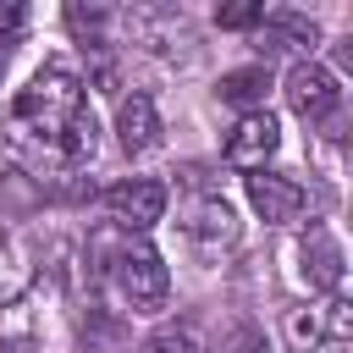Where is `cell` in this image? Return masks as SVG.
<instances>
[{
  "label": "cell",
  "instance_id": "obj_1",
  "mask_svg": "<svg viewBox=\"0 0 353 353\" xmlns=\"http://www.w3.org/2000/svg\"><path fill=\"white\" fill-rule=\"evenodd\" d=\"M83 110H88L83 83H77V72H66V66H44V72L17 94V121H22V127H33L50 149L61 143V132H66Z\"/></svg>",
  "mask_w": 353,
  "mask_h": 353
},
{
  "label": "cell",
  "instance_id": "obj_2",
  "mask_svg": "<svg viewBox=\"0 0 353 353\" xmlns=\"http://www.w3.org/2000/svg\"><path fill=\"white\" fill-rule=\"evenodd\" d=\"M110 276H116V292L138 309V314H154L165 309V292H171V270L165 259L149 248V243H121L110 254Z\"/></svg>",
  "mask_w": 353,
  "mask_h": 353
},
{
  "label": "cell",
  "instance_id": "obj_3",
  "mask_svg": "<svg viewBox=\"0 0 353 353\" xmlns=\"http://www.w3.org/2000/svg\"><path fill=\"white\" fill-rule=\"evenodd\" d=\"M287 336L298 353H347V303L331 298L325 309H292Z\"/></svg>",
  "mask_w": 353,
  "mask_h": 353
},
{
  "label": "cell",
  "instance_id": "obj_4",
  "mask_svg": "<svg viewBox=\"0 0 353 353\" xmlns=\"http://www.w3.org/2000/svg\"><path fill=\"white\" fill-rule=\"evenodd\" d=\"M105 210H110L116 226L149 232V226L165 215V182H154V176H127V182H116V188L105 193Z\"/></svg>",
  "mask_w": 353,
  "mask_h": 353
},
{
  "label": "cell",
  "instance_id": "obj_5",
  "mask_svg": "<svg viewBox=\"0 0 353 353\" xmlns=\"http://www.w3.org/2000/svg\"><path fill=\"white\" fill-rule=\"evenodd\" d=\"M287 105L303 116V121H325L331 110H342V88L336 77L320 66V61H298L287 72Z\"/></svg>",
  "mask_w": 353,
  "mask_h": 353
},
{
  "label": "cell",
  "instance_id": "obj_6",
  "mask_svg": "<svg viewBox=\"0 0 353 353\" xmlns=\"http://www.w3.org/2000/svg\"><path fill=\"white\" fill-rule=\"evenodd\" d=\"M276 143H281L276 116H270V110H248V116L232 127V138H226V165H237V171H265V160L276 154Z\"/></svg>",
  "mask_w": 353,
  "mask_h": 353
},
{
  "label": "cell",
  "instance_id": "obj_7",
  "mask_svg": "<svg viewBox=\"0 0 353 353\" xmlns=\"http://www.w3.org/2000/svg\"><path fill=\"white\" fill-rule=\"evenodd\" d=\"M248 204L259 210L265 226H287L303 210V188L287 171H248Z\"/></svg>",
  "mask_w": 353,
  "mask_h": 353
},
{
  "label": "cell",
  "instance_id": "obj_8",
  "mask_svg": "<svg viewBox=\"0 0 353 353\" xmlns=\"http://www.w3.org/2000/svg\"><path fill=\"white\" fill-rule=\"evenodd\" d=\"M298 259H303V281H309L314 292H336V287H342V243H336L325 226H309V232H303Z\"/></svg>",
  "mask_w": 353,
  "mask_h": 353
},
{
  "label": "cell",
  "instance_id": "obj_9",
  "mask_svg": "<svg viewBox=\"0 0 353 353\" xmlns=\"http://www.w3.org/2000/svg\"><path fill=\"white\" fill-rule=\"evenodd\" d=\"M116 138L127 154H149L154 138H160V116H154V99L149 94H127L121 110H116Z\"/></svg>",
  "mask_w": 353,
  "mask_h": 353
},
{
  "label": "cell",
  "instance_id": "obj_10",
  "mask_svg": "<svg viewBox=\"0 0 353 353\" xmlns=\"http://www.w3.org/2000/svg\"><path fill=\"white\" fill-rule=\"evenodd\" d=\"M320 28L303 11H270L265 17V50H314Z\"/></svg>",
  "mask_w": 353,
  "mask_h": 353
},
{
  "label": "cell",
  "instance_id": "obj_11",
  "mask_svg": "<svg viewBox=\"0 0 353 353\" xmlns=\"http://www.w3.org/2000/svg\"><path fill=\"white\" fill-rule=\"evenodd\" d=\"M215 88H221V99H226V105H237V110L248 116V110H265L270 72H265V66H237V72H226Z\"/></svg>",
  "mask_w": 353,
  "mask_h": 353
},
{
  "label": "cell",
  "instance_id": "obj_12",
  "mask_svg": "<svg viewBox=\"0 0 353 353\" xmlns=\"http://www.w3.org/2000/svg\"><path fill=\"white\" fill-rule=\"evenodd\" d=\"M39 347V320L28 314L22 298L0 303V353H33Z\"/></svg>",
  "mask_w": 353,
  "mask_h": 353
},
{
  "label": "cell",
  "instance_id": "obj_13",
  "mask_svg": "<svg viewBox=\"0 0 353 353\" xmlns=\"http://www.w3.org/2000/svg\"><path fill=\"white\" fill-rule=\"evenodd\" d=\"M188 232L199 237V243H232L237 237V215H232V204L226 199H204L199 210H193V221H188Z\"/></svg>",
  "mask_w": 353,
  "mask_h": 353
},
{
  "label": "cell",
  "instance_id": "obj_14",
  "mask_svg": "<svg viewBox=\"0 0 353 353\" xmlns=\"http://www.w3.org/2000/svg\"><path fill=\"white\" fill-rule=\"evenodd\" d=\"M143 353H199V336H193V325H165L149 336Z\"/></svg>",
  "mask_w": 353,
  "mask_h": 353
},
{
  "label": "cell",
  "instance_id": "obj_15",
  "mask_svg": "<svg viewBox=\"0 0 353 353\" xmlns=\"http://www.w3.org/2000/svg\"><path fill=\"white\" fill-rule=\"evenodd\" d=\"M83 342H88V347H121V325L105 320V309H88V320H83Z\"/></svg>",
  "mask_w": 353,
  "mask_h": 353
},
{
  "label": "cell",
  "instance_id": "obj_16",
  "mask_svg": "<svg viewBox=\"0 0 353 353\" xmlns=\"http://www.w3.org/2000/svg\"><path fill=\"white\" fill-rule=\"evenodd\" d=\"M105 17H110L105 6H66V28H72V33H83V39H88V33H99V28H105Z\"/></svg>",
  "mask_w": 353,
  "mask_h": 353
},
{
  "label": "cell",
  "instance_id": "obj_17",
  "mask_svg": "<svg viewBox=\"0 0 353 353\" xmlns=\"http://www.w3.org/2000/svg\"><path fill=\"white\" fill-rule=\"evenodd\" d=\"M221 353H270V342H265V331L259 325H237L232 336H226V347Z\"/></svg>",
  "mask_w": 353,
  "mask_h": 353
},
{
  "label": "cell",
  "instance_id": "obj_18",
  "mask_svg": "<svg viewBox=\"0 0 353 353\" xmlns=\"http://www.w3.org/2000/svg\"><path fill=\"white\" fill-rule=\"evenodd\" d=\"M215 22L221 28H254V22H265V6H221Z\"/></svg>",
  "mask_w": 353,
  "mask_h": 353
},
{
  "label": "cell",
  "instance_id": "obj_19",
  "mask_svg": "<svg viewBox=\"0 0 353 353\" xmlns=\"http://www.w3.org/2000/svg\"><path fill=\"white\" fill-rule=\"evenodd\" d=\"M6 61H11V39H0V77H6Z\"/></svg>",
  "mask_w": 353,
  "mask_h": 353
}]
</instances>
